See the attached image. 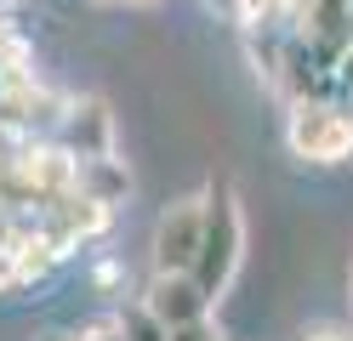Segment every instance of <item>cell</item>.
I'll return each instance as SVG.
<instances>
[{
    "label": "cell",
    "mask_w": 353,
    "mask_h": 341,
    "mask_svg": "<svg viewBox=\"0 0 353 341\" xmlns=\"http://www.w3.org/2000/svg\"><path fill=\"white\" fill-rule=\"evenodd\" d=\"M125 188H131V182H125V171H120V159H85V165H80V182H74V194L108 205V211L125 199Z\"/></svg>",
    "instance_id": "obj_6"
},
{
    "label": "cell",
    "mask_w": 353,
    "mask_h": 341,
    "mask_svg": "<svg viewBox=\"0 0 353 341\" xmlns=\"http://www.w3.org/2000/svg\"><path fill=\"white\" fill-rule=\"evenodd\" d=\"M143 307L160 318L165 330H188V324H200V318H211V296L200 290L194 273H154L148 290H143Z\"/></svg>",
    "instance_id": "obj_5"
},
{
    "label": "cell",
    "mask_w": 353,
    "mask_h": 341,
    "mask_svg": "<svg viewBox=\"0 0 353 341\" xmlns=\"http://www.w3.org/2000/svg\"><path fill=\"white\" fill-rule=\"evenodd\" d=\"M239 250H245V216H239V194L228 176H211L205 182V245H200V262H194V279L200 290L223 296L239 273Z\"/></svg>",
    "instance_id": "obj_1"
},
{
    "label": "cell",
    "mask_w": 353,
    "mask_h": 341,
    "mask_svg": "<svg viewBox=\"0 0 353 341\" xmlns=\"http://www.w3.org/2000/svg\"><path fill=\"white\" fill-rule=\"evenodd\" d=\"M108 6H148V0H108Z\"/></svg>",
    "instance_id": "obj_11"
},
{
    "label": "cell",
    "mask_w": 353,
    "mask_h": 341,
    "mask_svg": "<svg viewBox=\"0 0 353 341\" xmlns=\"http://www.w3.org/2000/svg\"><path fill=\"white\" fill-rule=\"evenodd\" d=\"M307 341H353V335H336V330H319V335H307Z\"/></svg>",
    "instance_id": "obj_9"
},
{
    "label": "cell",
    "mask_w": 353,
    "mask_h": 341,
    "mask_svg": "<svg viewBox=\"0 0 353 341\" xmlns=\"http://www.w3.org/2000/svg\"><path fill=\"white\" fill-rule=\"evenodd\" d=\"M57 143L80 165L85 159H114V114H108V103L103 97H74L57 120Z\"/></svg>",
    "instance_id": "obj_4"
},
{
    "label": "cell",
    "mask_w": 353,
    "mask_h": 341,
    "mask_svg": "<svg viewBox=\"0 0 353 341\" xmlns=\"http://www.w3.org/2000/svg\"><path fill=\"white\" fill-rule=\"evenodd\" d=\"M205 245V188L188 199H171L160 222H154V273H194Z\"/></svg>",
    "instance_id": "obj_3"
},
{
    "label": "cell",
    "mask_w": 353,
    "mask_h": 341,
    "mask_svg": "<svg viewBox=\"0 0 353 341\" xmlns=\"http://www.w3.org/2000/svg\"><path fill=\"white\" fill-rule=\"evenodd\" d=\"M46 341H85L80 330H57V335H46Z\"/></svg>",
    "instance_id": "obj_10"
},
{
    "label": "cell",
    "mask_w": 353,
    "mask_h": 341,
    "mask_svg": "<svg viewBox=\"0 0 353 341\" xmlns=\"http://www.w3.org/2000/svg\"><path fill=\"white\" fill-rule=\"evenodd\" d=\"M285 148L307 165H342L353 159V114L325 97H296L285 114Z\"/></svg>",
    "instance_id": "obj_2"
},
{
    "label": "cell",
    "mask_w": 353,
    "mask_h": 341,
    "mask_svg": "<svg viewBox=\"0 0 353 341\" xmlns=\"http://www.w3.org/2000/svg\"><path fill=\"white\" fill-rule=\"evenodd\" d=\"M114 324H120V341H171V330L154 318L143 302H125V307H114Z\"/></svg>",
    "instance_id": "obj_7"
},
{
    "label": "cell",
    "mask_w": 353,
    "mask_h": 341,
    "mask_svg": "<svg viewBox=\"0 0 353 341\" xmlns=\"http://www.w3.org/2000/svg\"><path fill=\"white\" fill-rule=\"evenodd\" d=\"M171 341H223V330H216L211 318H200V324H188V330H171Z\"/></svg>",
    "instance_id": "obj_8"
}]
</instances>
